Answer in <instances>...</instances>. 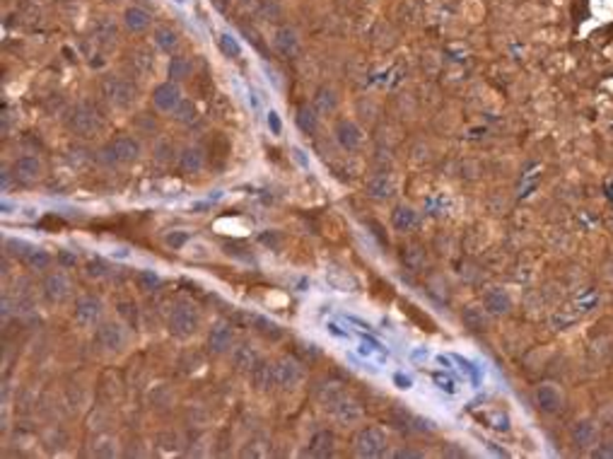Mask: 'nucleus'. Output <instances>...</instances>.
Instances as JSON below:
<instances>
[{"label":"nucleus","instance_id":"nucleus-21","mask_svg":"<svg viewBox=\"0 0 613 459\" xmlns=\"http://www.w3.org/2000/svg\"><path fill=\"white\" fill-rule=\"evenodd\" d=\"M152 42L157 44V49L164 51L167 56H177L179 49H181V37L177 30H172V27L162 25V27H155V32H152Z\"/></svg>","mask_w":613,"mask_h":459},{"label":"nucleus","instance_id":"nucleus-9","mask_svg":"<svg viewBox=\"0 0 613 459\" xmlns=\"http://www.w3.org/2000/svg\"><path fill=\"white\" fill-rule=\"evenodd\" d=\"M104 300L99 295H80L73 302V319L82 329H97L104 322Z\"/></svg>","mask_w":613,"mask_h":459},{"label":"nucleus","instance_id":"nucleus-1","mask_svg":"<svg viewBox=\"0 0 613 459\" xmlns=\"http://www.w3.org/2000/svg\"><path fill=\"white\" fill-rule=\"evenodd\" d=\"M167 329L179 341H189V338L198 336V331L203 329V314L198 305L191 300H177L167 317Z\"/></svg>","mask_w":613,"mask_h":459},{"label":"nucleus","instance_id":"nucleus-15","mask_svg":"<svg viewBox=\"0 0 613 459\" xmlns=\"http://www.w3.org/2000/svg\"><path fill=\"white\" fill-rule=\"evenodd\" d=\"M333 138L343 150H357L362 145V131L350 118H338L333 123Z\"/></svg>","mask_w":613,"mask_h":459},{"label":"nucleus","instance_id":"nucleus-10","mask_svg":"<svg viewBox=\"0 0 613 459\" xmlns=\"http://www.w3.org/2000/svg\"><path fill=\"white\" fill-rule=\"evenodd\" d=\"M150 99H152V106H155L160 114H174V109L184 102V92H181L179 82H172V80H164V82H157L150 92Z\"/></svg>","mask_w":613,"mask_h":459},{"label":"nucleus","instance_id":"nucleus-30","mask_svg":"<svg viewBox=\"0 0 613 459\" xmlns=\"http://www.w3.org/2000/svg\"><path fill=\"white\" fill-rule=\"evenodd\" d=\"M191 71H194V66H191L189 59H184V56H172L167 63V78L172 82H184L186 78L191 75Z\"/></svg>","mask_w":613,"mask_h":459},{"label":"nucleus","instance_id":"nucleus-5","mask_svg":"<svg viewBox=\"0 0 613 459\" xmlns=\"http://www.w3.org/2000/svg\"><path fill=\"white\" fill-rule=\"evenodd\" d=\"M323 404L328 406L331 416L336 418V421L345 423V426H355V423L362 421V409L348 394L340 392V389H326V392H323Z\"/></svg>","mask_w":613,"mask_h":459},{"label":"nucleus","instance_id":"nucleus-4","mask_svg":"<svg viewBox=\"0 0 613 459\" xmlns=\"http://www.w3.org/2000/svg\"><path fill=\"white\" fill-rule=\"evenodd\" d=\"M66 126L73 135L82 140H92L97 135L104 133V118L97 114V109H92L89 104H78L68 111Z\"/></svg>","mask_w":613,"mask_h":459},{"label":"nucleus","instance_id":"nucleus-34","mask_svg":"<svg viewBox=\"0 0 613 459\" xmlns=\"http://www.w3.org/2000/svg\"><path fill=\"white\" fill-rule=\"evenodd\" d=\"M85 276L89 281H104L111 276V266L104 259H89V262H85Z\"/></svg>","mask_w":613,"mask_h":459},{"label":"nucleus","instance_id":"nucleus-44","mask_svg":"<svg viewBox=\"0 0 613 459\" xmlns=\"http://www.w3.org/2000/svg\"><path fill=\"white\" fill-rule=\"evenodd\" d=\"M394 457H423V452H413V450H396Z\"/></svg>","mask_w":613,"mask_h":459},{"label":"nucleus","instance_id":"nucleus-31","mask_svg":"<svg viewBox=\"0 0 613 459\" xmlns=\"http://www.w3.org/2000/svg\"><path fill=\"white\" fill-rule=\"evenodd\" d=\"M22 262H25L27 269H32V271H49L51 264H54V257H51L49 252H44V249L32 247L30 252L22 257Z\"/></svg>","mask_w":613,"mask_h":459},{"label":"nucleus","instance_id":"nucleus-36","mask_svg":"<svg viewBox=\"0 0 613 459\" xmlns=\"http://www.w3.org/2000/svg\"><path fill=\"white\" fill-rule=\"evenodd\" d=\"M367 191H370L372 198H389L391 191H394V186H391V179L387 177V174H377L374 179H370Z\"/></svg>","mask_w":613,"mask_h":459},{"label":"nucleus","instance_id":"nucleus-8","mask_svg":"<svg viewBox=\"0 0 613 459\" xmlns=\"http://www.w3.org/2000/svg\"><path fill=\"white\" fill-rule=\"evenodd\" d=\"M387 447H389V440H387V435H384V430H379L374 426L360 428L353 438V450H355L357 457H367V459L382 457V455H387Z\"/></svg>","mask_w":613,"mask_h":459},{"label":"nucleus","instance_id":"nucleus-25","mask_svg":"<svg viewBox=\"0 0 613 459\" xmlns=\"http://www.w3.org/2000/svg\"><path fill=\"white\" fill-rule=\"evenodd\" d=\"M488 317H490V314L483 310V305H481V307H466L462 312L464 326H466L469 331H473V333L485 331V329H488Z\"/></svg>","mask_w":613,"mask_h":459},{"label":"nucleus","instance_id":"nucleus-35","mask_svg":"<svg viewBox=\"0 0 613 459\" xmlns=\"http://www.w3.org/2000/svg\"><path fill=\"white\" fill-rule=\"evenodd\" d=\"M135 286H138V290H143V293H152L162 286V279H160V274H155L152 269H143L135 274Z\"/></svg>","mask_w":613,"mask_h":459},{"label":"nucleus","instance_id":"nucleus-43","mask_svg":"<svg viewBox=\"0 0 613 459\" xmlns=\"http://www.w3.org/2000/svg\"><path fill=\"white\" fill-rule=\"evenodd\" d=\"M611 443H604L601 447L594 450V457H613V447H609Z\"/></svg>","mask_w":613,"mask_h":459},{"label":"nucleus","instance_id":"nucleus-7","mask_svg":"<svg viewBox=\"0 0 613 459\" xmlns=\"http://www.w3.org/2000/svg\"><path fill=\"white\" fill-rule=\"evenodd\" d=\"M94 341L104 353H123L128 345V329L116 319H104L94 329Z\"/></svg>","mask_w":613,"mask_h":459},{"label":"nucleus","instance_id":"nucleus-2","mask_svg":"<svg viewBox=\"0 0 613 459\" xmlns=\"http://www.w3.org/2000/svg\"><path fill=\"white\" fill-rule=\"evenodd\" d=\"M99 92L101 99L116 111H133L135 104L140 99L138 87L133 85V80H126L121 75H104L99 82Z\"/></svg>","mask_w":613,"mask_h":459},{"label":"nucleus","instance_id":"nucleus-39","mask_svg":"<svg viewBox=\"0 0 613 459\" xmlns=\"http://www.w3.org/2000/svg\"><path fill=\"white\" fill-rule=\"evenodd\" d=\"M164 242H167L172 249H186L191 242V232L189 230H172V232H167Z\"/></svg>","mask_w":613,"mask_h":459},{"label":"nucleus","instance_id":"nucleus-6","mask_svg":"<svg viewBox=\"0 0 613 459\" xmlns=\"http://www.w3.org/2000/svg\"><path fill=\"white\" fill-rule=\"evenodd\" d=\"M42 298L51 307H63L73 298V281L63 271H51L42 281Z\"/></svg>","mask_w":613,"mask_h":459},{"label":"nucleus","instance_id":"nucleus-14","mask_svg":"<svg viewBox=\"0 0 613 459\" xmlns=\"http://www.w3.org/2000/svg\"><path fill=\"white\" fill-rule=\"evenodd\" d=\"M275 365V382H278V389H292L302 382L304 377V370L297 360L290 358V355H283V358L273 360Z\"/></svg>","mask_w":613,"mask_h":459},{"label":"nucleus","instance_id":"nucleus-33","mask_svg":"<svg viewBox=\"0 0 613 459\" xmlns=\"http://www.w3.org/2000/svg\"><path fill=\"white\" fill-rule=\"evenodd\" d=\"M254 329L264 338H268V341H280L283 338V329L273 319H266V317H254Z\"/></svg>","mask_w":613,"mask_h":459},{"label":"nucleus","instance_id":"nucleus-38","mask_svg":"<svg viewBox=\"0 0 613 459\" xmlns=\"http://www.w3.org/2000/svg\"><path fill=\"white\" fill-rule=\"evenodd\" d=\"M133 68H135V73H138L140 78L150 75V71H155V56L140 51V54H135V59H133Z\"/></svg>","mask_w":613,"mask_h":459},{"label":"nucleus","instance_id":"nucleus-32","mask_svg":"<svg viewBox=\"0 0 613 459\" xmlns=\"http://www.w3.org/2000/svg\"><path fill=\"white\" fill-rule=\"evenodd\" d=\"M172 118L179 123V126H191V123H194L196 118H198V106H196V102H191V99H186V97H184V102H181V104L177 106V109H174Z\"/></svg>","mask_w":613,"mask_h":459},{"label":"nucleus","instance_id":"nucleus-17","mask_svg":"<svg viewBox=\"0 0 613 459\" xmlns=\"http://www.w3.org/2000/svg\"><path fill=\"white\" fill-rule=\"evenodd\" d=\"M123 27L130 34H145L152 27V15L145 8H140V5H128L123 10Z\"/></svg>","mask_w":613,"mask_h":459},{"label":"nucleus","instance_id":"nucleus-12","mask_svg":"<svg viewBox=\"0 0 613 459\" xmlns=\"http://www.w3.org/2000/svg\"><path fill=\"white\" fill-rule=\"evenodd\" d=\"M208 155L201 145H184L177 157V169L184 177H198L206 169Z\"/></svg>","mask_w":613,"mask_h":459},{"label":"nucleus","instance_id":"nucleus-45","mask_svg":"<svg viewBox=\"0 0 613 459\" xmlns=\"http://www.w3.org/2000/svg\"><path fill=\"white\" fill-rule=\"evenodd\" d=\"M104 3H109V5H121L123 0H104Z\"/></svg>","mask_w":613,"mask_h":459},{"label":"nucleus","instance_id":"nucleus-42","mask_svg":"<svg viewBox=\"0 0 613 459\" xmlns=\"http://www.w3.org/2000/svg\"><path fill=\"white\" fill-rule=\"evenodd\" d=\"M56 262H58L61 266H63V269H73V266L78 264V257L75 254H70V252H58V257H56Z\"/></svg>","mask_w":613,"mask_h":459},{"label":"nucleus","instance_id":"nucleus-11","mask_svg":"<svg viewBox=\"0 0 613 459\" xmlns=\"http://www.w3.org/2000/svg\"><path fill=\"white\" fill-rule=\"evenodd\" d=\"M10 172H13L15 181L30 186V184H37V181L44 177V162L39 160L37 155H22L17 157V160H13Z\"/></svg>","mask_w":613,"mask_h":459},{"label":"nucleus","instance_id":"nucleus-13","mask_svg":"<svg viewBox=\"0 0 613 459\" xmlns=\"http://www.w3.org/2000/svg\"><path fill=\"white\" fill-rule=\"evenodd\" d=\"M235 343H237L235 329H232L230 324H225V322L215 324L206 336V345L213 355H230L232 348H235Z\"/></svg>","mask_w":613,"mask_h":459},{"label":"nucleus","instance_id":"nucleus-40","mask_svg":"<svg viewBox=\"0 0 613 459\" xmlns=\"http://www.w3.org/2000/svg\"><path fill=\"white\" fill-rule=\"evenodd\" d=\"M152 152H155V160H160V162H172L179 157V152H174V145L169 143V140H157L155 150Z\"/></svg>","mask_w":613,"mask_h":459},{"label":"nucleus","instance_id":"nucleus-3","mask_svg":"<svg viewBox=\"0 0 613 459\" xmlns=\"http://www.w3.org/2000/svg\"><path fill=\"white\" fill-rule=\"evenodd\" d=\"M143 157V143L135 135H116L99 148V160L109 167H128Z\"/></svg>","mask_w":613,"mask_h":459},{"label":"nucleus","instance_id":"nucleus-18","mask_svg":"<svg viewBox=\"0 0 613 459\" xmlns=\"http://www.w3.org/2000/svg\"><path fill=\"white\" fill-rule=\"evenodd\" d=\"M481 305H483V310L490 317L507 314V312L512 310V300H509V295L502 290V288H490V290H485V295H483V300H481Z\"/></svg>","mask_w":613,"mask_h":459},{"label":"nucleus","instance_id":"nucleus-20","mask_svg":"<svg viewBox=\"0 0 613 459\" xmlns=\"http://www.w3.org/2000/svg\"><path fill=\"white\" fill-rule=\"evenodd\" d=\"M536 406L543 413H558L563 409V392L555 384H541L536 389Z\"/></svg>","mask_w":613,"mask_h":459},{"label":"nucleus","instance_id":"nucleus-26","mask_svg":"<svg viewBox=\"0 0 613 459\" xmlns=\"http://www.w3.org/2000/svg\"><path fill=\"white\" fill-rule=\"evenodd\" d=\"M297 44H299V39H297V34L290 30V27H280V30L275 32V37H273V49L280 56H292L295 51H297Z\"/></svg>","mask_w":613,"mask_h":459},{"label":"nucleus","instance_id":"nucleus-22","mask_svg":"<svg viewBox=\"0 0 613 459\" xmlns=\"http://www.w3.org/2000/svg\"><path fill=\"white\" fill-rule=\"evenodd\" d=\"M572 443L580 450H589L594 443H597V423L589 421V418H582L572 426Z\"/></svg>","mask_w":613,"mask_h":459},{"label":"nucleus","instance_id":"nucleus-28","mask_svg":"<svg viewBox=\"0 0 613 459\" xmlns=\"http://www.w3.org/2000/svg\"><path fill=\"white\" fill-rule=\"evenodd\" d=\"M311 106H314L319 116L333 114V111L338 109V94L333 92L331 87H321L319 92L314 94V104H311Z\"/></svg>","mask_w":613,"mask_h":459},{"label":"nucleus","instance_id":"nucleus-24","mask_svg":"<svg viewBox=\"0 0 613 459\" xmlns=\"http://www.w3.org/2000/svg\"><path fill=\"white\" fill-rule=\"evenodd\" d=\"M391 225H394L396 232H408L413 230L418 225V213L416 208L406 206V203H401V206L394 208V213H391Z\"/></svg>","mask_w":613,"mask_h":459},{"label":"nucleus","instance_id":"nucleus-29","mask_svg":"<svg viewBox=\"0 0 613 459\" xmlns=\"http://www.w3.org/2000/svg\"><path fill=\"white\" fill-rule=\"evenodd\" d=\"M333 433L331 430H319L309 443V455L311 457H331L333 455Z\"/></svg>","mask_w":613,"mask_h":459},{"label":"nucleus","instance_id":"nucleus-16","mask_svg":"<svg viewBox=\"0 0 613 459\" xmlns=\"http://www.w3.org/2000/svg\"><path fill=\"white\" fill-rule=\"evenodd\" d=\"M230 358H232V365H235L240 372H252L254 367L261 362V353H259V348L254 343L240 341V343H235Z\"/></svg>","mask_w":613,"mask_h":459},{"label":"nucleus","instance_id":"nucleus-19","mask_svg":"<svg viewBox=\"0 0 613 459\" xmlns=\"http://www.w3.org/2000/svg\"><path fill=\"white\" fill-rule=\"evenodd\" d=\"M249 375H252V384L259 389V392H271V389L278 387L273 360H264V358H261V362H259L256 367H254L252 372H249Z\"/></svg>","mask_w":613,"mask_h":459},{"label":"nucleus","instance_id":"nucleus-37","mask_svg":"<svg viewBox=\"0 0 613 459\" xmlns=\"http://www.w3.org/2000/svg\"><path fill=\"white\" fill-rule=\"evenodd\" d=\"M218 44H220V51H223L225 56H230V59H240V56H242L240 42H237L232 34L223 32V34H220V39H218Z\"/></svg>","mask_w":613,"mask_h":459},{"label":"nucleus","instance_id":"nucleus-23","mask_svg":"<svg viewBox=\"0 0 613 459\" xmlns=\"http://www.w3.org/2000/svg\"><path fill=\"white\" fill-rule=\"evenodd\" d=\"M94 39H97V44L101 49L116 47V39H118L116 22H113L111 17H101V20L97 22V27H94Z\"/></svg>","mask_w":613,"mask_h":459},{"label":"nucleus","instance_id":"nucleus-27","mask_svg":"<svg viewBox=\"0 0 613 459\" xmlns=\"http://www.w3.org/2000/svg\"><path fill=\"white\" fill-rule=\"evenodd\" d=\"M319 114H316V109L311 104H304L297 109V114H295V123H297V128L306 135L316 133V128H319Z\"/></svg>","mask_w":613,"mask_h":459},{"label":"nucleus","instance_id":"nucleus-41","mask_svg":"<svg viewBox=\"0 0 613 459\" xmlns=\"http://www.w3.org/2000/svg\"><path fill=\"white\" fill-rule=\"evenodd\" d=\"M30 249H32V245H27V242H22V240H8V242H5V252L13 254V257H20V259L25 257Z\"/></svg>","mask_w":613,"mask_h":459}]
</instances>
